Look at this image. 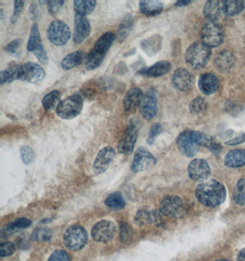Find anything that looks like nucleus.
Returning <instances> with one entry per match:
<instances>
[{
	"mask_svg": "<svg viewBox=\"0 0 245 261\" xmlns=\"http://www.w3.org/2000/svg\"><path fill=\"white\" fill-rule=\"evenodd\" d=\"M195 197L207 207L220 205L226 198V190L223 184L216 180L202 182L195 189Z\"/></svg>",
	"mask_w": 245,
	"mask_h": 261,
	"instance_id": "obj_1",
	"label": "nucleus"
},
{
	"mask_svg": "<svg viewBox=\"0 0 245 261\" xmlns=\"http://www.w3.org/2000/svg\"><path fill=\"white\" fill-rule=\"evenodd\" d=\"M116 39V35L113 32H106L95 41L92 50L86 54L85 60V66L86 70L92 71L100 67L105 59L106 54H108L110 47L113 44Z\"/></svg>",
	"mask_w": 245,
	"mask_h": 261,
	"instance_id": "obj_2",
	"label": "nucleus"
},
{
	"mask_svg": "<svg viewBox=\"0 0 245 261\" xmlns=\"http://www.w3.org/2000/svg\"><path fill=\"white\" fill-rule=\"evenodd\" d=\"M210 55V48L205 45L202 41H197L187 48L185 54V60L189 67L200 70L208 64Z\"/></svg>",
	"mask_w": 245,
	"mask_h": 261,
	"instance_id": "obj_3",
	"label": "nucleus"
},
{
	"mask_svg": "<svg viewBox=\"0 0 245 261\" xmlns=\"http://www.w3.org/2000/svg\"><path fill=\"white\" fill-rule=\"evenodd\" d=\"M83 106L84 97L78 93L62 100L56 108V114L62 119H73L81 113Z\"/></svg>",
	"mask_w": 245,
	"mask_h": 261,
	"instance_id": "obj_4",
	"label": "nucleus"
},
{
	"mask_svg": "<svg viewBox=\"0 0 245 261\" xmlns=\"http://www.w3.org/2000/svg\"><path fill=\"white\" fill-rule=\"evenodd\" d=\"M47 37L51 43L55 46H64L71 38V30L66 23L55 20L47 29Z\"/></svg>",
	"mask_w": 245,
	"mask_h": 261,
	"instance_id": "obj_5",
	"label": "nucleus"
},
{
	"mask_svg": "<svg viewBox=\"0 0 245 261\" xmlns=\"http://www.w3.org/2000/svg\"><path fill=\"white\" fill-rule=\"evenodd\" d=\"M64 245L72 251H78L85 247L87 242L86 230L80 225H72L65 231L64 236Z\"/></svg>",
	"mask_w": 245,
	"mask_h": 261,
	"instance_id": "obj_6",
	"label": "nucleus"
},
{
	"mask_svg": "<svg viewBox=\"0 0 245 261\" xmlns=\"http://www.w3.org/2000/svg\"><path fill=\"white\" fill-rule=\"evenodd\" d=\"M201 40L205 45L208 46L209 48L218 47L224 40L223 27L216 22L205 24L201 31Z\"/></svg>",
	"mask_w": 245,
	"mask_h": 261,
	"instance_id": "obj_7",
	"label": "nucleus"
},
{
	"mask_svg": "<svg viewBox=\"0 0 245 261\" xmlns=\"http://www.w3.org/2000/svg\"><path fill=\"white\" fill-rule=\"evenodd\" d=\"M139 110L141 117L145 120L150 121L157 115L158 112V96L157 91L155 88H150L144 94L143 98L141 100Z\"/></svg>",
	"mask_w": 245,
	"mask_h": 261,
	"instance_id": "obj_8",
	"label": "nucleus"
},
{
	"mask_svg": "<svg viewBox=\"0 0 245 261\" xmlns=\"http://www.w3.org/2000/svg\"><path fill=\"white\" fill-rule=\"evenodd\" d=\"M45 77V72L40 64L35 63H26L20 65L18 71V80L36 84L42 81Z\"/></svg>",
	"mask_w": 245,
	"mask_h": 261,
	"instance_id": "obj_9",
	"label": "nucleus"
},
{
	"mask_svg": "<svg viewBox=\"0 0 245 261\" xmlns=\"http://www.w3.org/2000/svg\"><path fill=\"white\" fill-rule=\"evenodd\" d=\"M138 138V126L135 122L131 121L118 141V150L119 153L130 155L132 153Z\"/></svg>",
	"mask_w": 245,
	"mask_h": 261,
	"instance_id": "obj_10",
	"label": "nucleus"
},
{
	"mask_svg": "<svg viewBox=\"0 0 245 261\" xmlns=\"http://www.w3.org/2000/svg\"><path fill=\"white\" fill-rule=\"evenodd\" d=\"M160 211L164 216L170 217H181L185 212V205L177 195H167L163 197L160 204Z\"/></svg>",
	"mask_w": 245,
	"mask_h": 261,
	"instance_id": "obj_11",
	"label": "nucleus"
},
{
	"mask_svg": "<svg viewBox=\"0 0 245 261\" xmlns=\"http://www.w3.org/2000/svg\"><path fill=\"white\" fill-rule=\"evenodd\" d=\"M156 164V159L150 151L144 148H139L133 157L131 170L132 172L137 173L140 171H147Z\"/></svg>",
	"mask_w": 245,
	"mask_h": 261,
	"instance_id": "obj_12",
	"label": "nucleus"
},
{
	"mask_svg": "<svg viewBox=\"0 0 245 261\" xmlns=\"http://www.w3.org/2000/svg\"><path fill=\"white\" fill-rule=\"evenodd\" d=\"M177 147L179 151L186 157L192 158L198 153L200 145L195 141L192 130H186L178 136L177 140Z\"/></svg>",
	"mask_w": 245,
	"mask_h": 261,
	"instance_id": "obj_13",
	"label": "nucleus"
},
{
	"mask_svg": "<svg viewBox=\"0 0 245 261\" xmlns=\"http://www.w3.org/2000/svg\"><path fill=\"white\" fill-rule=\"evenodd\" d=\"M115 232L116 226L113 223L110 221L103 220L94 225L91 234L95 241L100 243H106L113 239Z\"/></svg>",
	"mask_w": 245,
	"mask_h": 261,
	"instance_id": "obj_14",
	"label": "nucleus"
},
{
	"mask_svg": "<svg viewBox=\"0 0 245 261\" xmlns=\"http://www.w3.org/2000/svg\"><path fill=\"white\" fill-rule=\"evenodd\" d=\"M188 175L194 181H203L210 175L209 163L202 159H195L188 165Z\"/></svg>",
	"mask_w": 245,
	"mask_h": 261,
	"instance_id": "obj_15",
	"label": "nucleus"
},
{
	"mask_svg": "<svg viewBox=\"0 0 245 261\" xmlns=\"http://www.w3.org/2000/svg\"><path fill=\"white\" fill-rule=\"evenodd\" d=\"M114 157H115V150L112 147L108 146L100 149L93 164L94 173L99 175L107 171L111 162H113Z\"/></svg>",
	"mask_w": 245,
	"mask_h": 261,
	"instance_id": "obj_16",
	"label": "nucleus"
},
{
	"mask_svg": "<svg viewBox=\"0 0 245 261\" xmlns=\"http://www.w3.org/2000/svg\"><path fill=\"white\" fill-rule=\"evenodd\" d=\"M195 78L188 70L185 68H178L172 76V83L177 90L186 92L190 90L194 85Z\"/></svg>",
	"mask_w": 245,
	"mask_h": 261,
	"instance_id": "obj_17",
	"label": "nucleus"
},
{
	"mask_svg": "<svg viewBox=\"0 0 245 261\" xmlns=\"http://www.w3.org/2000/svg\"><path fill=\"white\" fill-rule=\"evenodd\" d=\"M91 26L89 20L80 15L75 16V30L73 41L76 44H80L90 35Z\"/></svg>",
	"mask_w": 245,
	"mask_h": 261,
	"instance_id": "obj_18",
	"label": "nucleus"
},
{
	"mask_svg": "<svg viewBox=\"0 0 245 261\" xmlns=\"http://www.w3.org/2000/svg\"><path fill=\"white\" fill-rule=\"evenodd\" d=\"M144 96L143 91L140 87H132L129 89L123 99V107L126 112H132L140 107Z\"/></svg>",
	"mask_w": 245,
	"mask_h": 261,
	"instance_id": "obj_19",
	"label": "nucleus"
},
{
	"mask_svg": "<svg viewBox=\"0 0 245 261\" xmlns=\"http://www.w3.org/2000/svg\"><path fill=\"white\" fill-rule=\"evenodd\" d=\"M162 213L157 210H148V209H141L139 210L135 216V221L139 225H161L163 222Z\"/></svg>",
	"mask_w": 245,
	"mask_h": 261,
	"instance_id": "obj_20",
	"label": "nucleus"
},
{
	"mask_svg": "<svg viewBox=\"0 0 245 261\" xmlns=\"http://www.w3.org/2000/svg\"><path fill=\"white\" fill-rule=\"evenodd\" d=\"M199 87L200 91L205 95H213L218 91L219 87V81L218 77L213 73H203L199 81Z\"/></svg>",
	"mask_w": 245,
	"mask_h": 261,
	"instance_id": "obj_21",
	"label": "nucleus"
},
{
	"mask_svg": "<svg viewBox=\"0 0 245 261\" xmlns=\"http://www.w3.org/2000/svg\"><path fill=\"white\" fill-rule=\"evenodd\" d=\"M205 17L210 20V22H216L218 19L223 18L225 15L223 9V1L217 0H210L205 4Z\"/></svg>",
	"mask_w": 245,
	"mask_h": 261,
	"instance_id": "obj_22",
	"label": "nucleus"
},
{
	"mask_svg": "<svg viewBox=\"0 0 245 261\" xmlns=\"http://www.w3.org/2000/svg\"><path fill=\"white\" fill-rule=\"evenodd\" d=\"M171 68H172V65L170 62L160 61V62L155 63L154 65H152L151 67L141 70L138 73L142 76L156 78V77L163 76L164 74H166L171 70Z\"/></svg>",
	"mask_w": 245,
	"mask_h": 261,
	"instance_id": "obj_23",
	"label": "nucleus"
},
{
	"mask_svg": "<svg viewBox=\"0 0 245 261\" xmlns=\"http://www.w3.org/2000/svg\"><path fill=\"white\" fill-rule=\"evenodd\" d=\"M192 134H193V137H194L195 141L198 142V144L200 146L209 149L215 155H218L220 152V150H222L220 145L218 144V142L214 140L212 137L207 135L205 133H202V132H200V131L192 130Z\"/></svg>",
	"mask_w": 245,
	"mask_h": 261,
	"instance_id": "obj_24",
	"label": "nucleus"
},
{
	"mask_svg": "<svg viewBox=\"0 0 245 261\" xmlns=\"http://www.w3.org/2000/svg\"><path fill=\"white\" fill-rule=\"evenodd\" d=\"M139 9L141 14L147 17H155L162 13L163 4L160 1L154 0H141L139 2Z\"/></svg>",
	"mask_w": 245,
	"mask_h": 261,
	"instance_id": "obj_25",
	"label": "nucleus"
},
{
	"mask_svg": "<svg viewBox=\"0 0 245 261\" xmlns=\"http://www.w3.org/2000/svg\"><path fill=\"white\" fill-rule=\"evenodd\" d=\"M235 62H236V59L234 57L233 54L228 50L219 53L214 61L216 67L222 72L230 71L234 66Z\"/></svg>",
	"mask_w": 245,
	"mask_h": 261,
	"instance_id": "obj_26",
	"label": "nucleus"
},
{
	"mask_svg": "<svg viewBox=\"0 0 245 261\" xmlns=\"http://www.w3.org/2000/svg\"><path fill=\"white\" fill-rule=\"evenodd\" d=\"M27 49L32 54H36L37 51L44 49V46L42 44L41 41V34H40V30L36 23L32 25V30H31V34L28 41Z\"/></svg>",
	"mask_w": 245,
	"mask_h": 261,
	"instance_id": "obj_27",
	"label": "nucleus"
},
{
	"mask_svg": "<svg viewBox=\"0 0 245 261\" xmlns=\"http://www.w3.org/2000/svg\"><path fill=\"white\" fill-rule=\"evenodd\" d=\"M85 54L81 50H77L66 55L63 60H62V68L65 71H69L73 68L77 67L78 65H80L84 60H86Z\"/></svg>",
	"mask_w": 245,
	"mask_h": 261,
	"instance_id": "obj_28",
	"label": "nucleus"
},
{
	"mask_svg": "<svg viewBox=\"0 0 245 261\" xmlns=\"http://www.w3.org/2000/svg\"><path fill=\"white\" fill-rule=\"evenodd\" d=\"M225 164L231 168L245 166V149L232 150L225 156Z\"/></svg>",
	"mask_w": 245,
	"mask_h": 261,
	"instance_id": "obj_29",
	"label": "nucleus"
},
{
	"mask_svg": "<svg viewBox=\"0 0 245 261\" xmlns=\"http://www.w3.org/2000/svg\"><path fill=\"white\" fill-rule=\"evenodd\" d=\"M95 5L96 2L95 0H75L74 10L77 15L86 17L94 11Z\"/></svg>",
	"mask_w": 245,
	"mask_h": 261,
	"instance_id": "obj_30",
	"label": "nucleus"
},
{
	"mask_svg": "<svg viewBox=\"0 0 245 261\" xmlns=\"http://www.w3.org/2000/svg\"><path fill=\"white\" fill-rule=\"evenodd\" d=\"M224 13L228 16H236L241 14L245 8V3L241 0H226L223 1Z\"/></svg>",
	"mask_w": 245,
	"mask_h": 261,
	"instance_id": "obj_31",
	"label": "nucleus"
},
{
	"mask_svg": "<svg viewBox=\"0 0 245 261\" xmlns=\"http://www.w3.org/2000/svg\"><path fill=\"white\" fill-rule=\"evenodd\" d=\"M141 47L146 54L152 55L159 51L162 48V38L159 35H154L141 42Z\"/></svg>",
	"mask_w": 245,
	"mask_h": 261,
	"instance_id": "obj_32",
	"label": "nucleus"
},
{
	"mask_svg": "<svg viewBox=\"0 0 245 261\" xmlns=\"http://www.w3.org/2000/svg\"><path fill=\"white\" fill-rule=\"evenodd\" d=\"M60 99H61V94L59 91L54 90L50 92L49 94L44 95V97L42 98V107L45 109L46 111H51L54 108L59 105Z\"/></svg>",
	"mask_w": 245,
	"mask_h": 261,
	"instance_id": "obj_33",
	"label": "nucleus"
},
{
	"mask_svg": "<svg viewBox=\"0 0 245 261\" xmlns=\"http://www.w3.org/2000/svg\"><path fill=\"white\" fill-rule=\"evenodd\" d=\"M20 65H13L5 69L0 72V85H5L7 83H11L14 80H17L18 76Z\"/></svg>",
	"mask_w": 245,
	"mask_h": 261,
	"instance_id": "obj_34",
	"label": "nucleus"
},
{
	"mask_svg": "<svg viewBox=\"0 0 245 261\" xmlns=\"http://www.w3.org/2000/svg\"><path fill=\"white\" fill-rule=\"evenodd\" d=\"M105 203L109 208H112L115 210H119L125 206L126 202L123 198L122 194L120 193H113V194H109L108 198L106 199Z\"/></svg>",
	"mask_w": 245,
	"mask_h": 261,
	"instance_id": "obj_35",
	"label": "nucleus"
},
{
	"mask_svg": "<svg viewBox=\"0 0 245 261\" xmlns=\"http://www.w3.org/2000/svg\"><path fill=\"white\" fill-rule=\"evenodd\" d=\"M32 225V221L26 219V218H21V219H18L15 221L13 223L9 224L6 229L4 230V233L6 232L7 234H12V233H16L17 231L19 230L27 228L30 225Z\"/></svg>",
	"mask_w": 245,
	"mask_h": 261,
	"instance_id": "obj_36",
	"label": "nucleus"
},
{
	"mask_svg": "<svg viewBox=\"0 0 245 261\" xmlns=\"http://www.w3.org/2000/svg\"><path fill=\"white\" fill-rule=\"evenodd\" d=\"M120 239L121 242L125 245L132 243L133 238H134V233L133 230L130 225H128L127 223H121L120 225Z\"/></svg>",
	"mask_w": 245,
	"mask_h": 261,
	"instance_id": "obj_37",
	"label": "nucleus"
},
{
	"mask_svg": "<svg viewBox=\"0 0 245 261\" xmlns=\"http://www.w3.org/2000/svg\"><path fill=\"white\" fill-rule=\"evenodd\" d=\"M234 201L239 205H245V179H241L237 184Z\"/></svg>",
	"mask_w": 245,
	"mask_h": 261,
	"instance_id": "obj_38",
	"label": "nucleus"
},
{
	"mask_svg": "<svg viewBox=\"0 0 245 261\" xmlns=\"http://www.w3.org/2000/svg\"><path fill=\"white\" fill-rule=\"evenodd\" d=\"M132 18L131 17H128L123 20V22L120 24V27L118 30V40L122 41L127 38L128 35L130 34V32L132 29Z\"/></svg>",
	"mask_w": 245,
	"mask_h": 261,
	"instance_id": "obj_39",
	"label": "nucleus"
},
{
	"mask_svg": "<svg viewBox=\"0 0 245 261\" xmlns=\"http://www.w3.org/2000/svg\"><path fill=\"white\" fill-rule=\"evenodd\" d=\"M20 157L26 165H30L35 162L36 155L34 150L30 146H22L20 148Z\"/></svg>",
	"mask_w": 245,
	"mask_h": 261,
	"instance_id": "obj_40",
	"label": "nucleus"
},
{
	"mask_svg": "<svg viewBox=\"0 0 245 261\" xmlns=\"http://www.w3.org/2000/svg\"><path fill=\"white\" fill-rule=\"evenodd\" d=\"M205 108H206V103L202 97H195L189 105V110L191 114L193 115H199L200 113L203 112Z\"/></svg>",
	"mask_w": 245,
	"mask_h": 261,
	"instance_id": "obj_41",
	"label": "nucleus"
},
{
	"mask_svg": "<svg viewBox=\"0 0 245 261\" xmlns=\"http://www.w3.org/2000/svg\"><path fill=\"white\" fill-rule=\"evenodd\" d=\"M52 238V232L48 228H38L33 232L32 240L35 241H48Z\"/></svg>",
	"mask_w": 245,
	"mask_h": 261,
	"instance_id": "obj_42",
	"label": "nucleus"
},
{
	"mask_svg": "<svg viewBox=\"0 0 245 261\" xmlns=\"http://www.w3.org/2000/svg\"><path fill=\"white\" fill-rule=\"evenodd\" d=\"M163 132V126L160 123H155L151 127L150 133L147 138V143L149 145H153L155 143L157 136Z\"/></svg>",
	"mask_w": 245,
	"mask_h": 261,
	"instance_id": "obj_43",
	"label": "nucleus"
},
{
	"mask_svg": "<svg viewBox=\"0 0 245 261\" xmlns=\"http://www.w3.org/2000/svg\"><path fill=\"white\" fill-rule=\"evenodd\" d=\"M24 1H14V11L11 17V22L15 23L18 20L24 9Z\"/></svg>",
	"mask_w": 245,
	"mask_h": 261,
	"instance_id": "obj_44",
	"label": "nucleus"
},
{
	"mask_svg": "<svg viewBox=\"0 0 245 261\" xmlns=\"http://www.w3.org/2000/svg\"><path fill=\"white\" fill-rule=\"evenodd\" d=\"M22 41L20 39H17V40H14V41L9 42L8 45L5 47V50L8 53V54H11V55H16L18 54V50L21 46Z\"/></svg>",
	"mask_w": 245,
	"mask_h": 261,
	"instance_id": "obj_45",
	"label": "nucleus"
},
{
	"mask_svg": "<svg viewBox=\"0 0 245 261\" xmlns=\"http://www.w3.org/2000/svg\"><path fill=\"white\" fill-rule=\"evenodd\" d=\"M15 246L11 242H4L0 245V251L2 257L11 256L15 252Z\"/></svg>",
	"mask_w": 245,
	"mask_h": 261,
	"instance_id": "obj_46",
	"label": "nucleus"
},
{
	"mask_svg": "<svg viewBox=\"0 0 245 261\" xmlns=\"http://www.w3.org/2000/svg\"><path fill=\"white\" fill-rule=\"evenodd\" d=\"M49 261H70V257L64 250H56L51 255Z\"/></svg>",
	"mask_w": 245,
	"mask_h": 261,
	"instance_id": "obj_47",
	"label": "nucleus"
},
{
	"mask_svg": "<svg viewBox=\"0 0 245 261\" xmlns=\"http://www.w3.org/2000/svg\"><path fill=\"white\" fill-rule=\"evenodd\" d=\"M64 1H49L48 2V10L51 15H56L59 12L64 6Z\"/></svg>",
	"mask_w": 245,
	"mask_h": 261,
	"instance_id": "obj_48",
	"label": "nucleus"
},
{
	"mask_svg": "<svg viewBox=\"0 0 245 261\" xmlns=\"http://www.w3.org/2000/svg\"><path fill=\"white\" fill-rule=\"evenodd\" d=\"M245 140V135L244 134H242L241 136H239V137H237L235 139H233L232 140H230V141H228V145H236L239 144V143H241V142H243Z\"/></svg>",
	"mask_w": 245,
	"mask_h": 261,
	"instance_id": "obj_49",
	"label": "nucleus"
},
{
	"mask_svg": "<svg viewBox=\"0 0 245 261\" xmlns=\"http://www.w3.org/2000/svg\"><path fill=\"white\" fill-rule=\"evenodd\" d=\"M237 261H245V248L240 251L237 257Z\"/></svg>",
	"mask_w": 245,
	"mask_h": 261,
	"instance_id": "obj_50",
	"label": "nucleus"
},
{
	"mask_svg": "<svg viewBox=\"0 0 245 261\" xmlns=\"http://www.w3.org/2000/svg\"><path fill=\"white\" fill-rule=\"evenodd\" d=\"M192 1H177L176 3V6L177 7H183V6H187V5L190 4Z\"/></svg>",
	"mask_w": 245,
	"mask_h": 261,
	"instance_id": "obj_51",
	"label": "nucleus"
},
{
	"mask_svg": "<svg viewBox=\"0 0 245 261\" xmlns=\"http://www.w3.org/2000/svg\"><path fill=\"white\" fill-rule=\"evenodd\" d=\"M217 261H227V260H224V259H220V260H217Z\"/></svg>",
	"mask_w": 245,
	"mask_h": 261,
	"instance_id": "obj_52",
	"label": "nucleus"
}]
</instances>
